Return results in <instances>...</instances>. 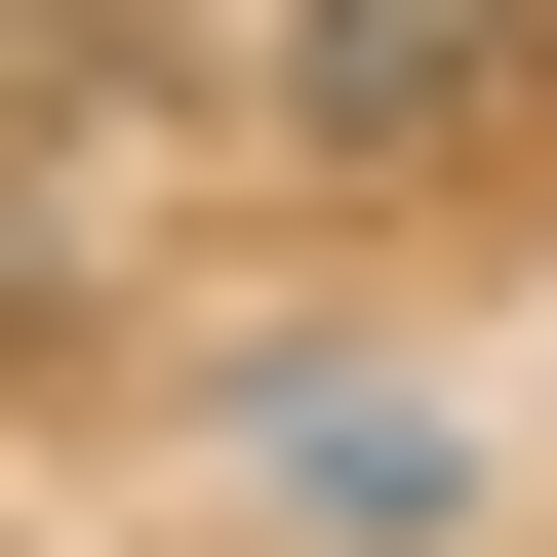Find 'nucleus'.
<instances>
[{
  "label": "nucleus",
  "mask_w": 557,
  "mask_h": 557,
  "mask_svg": "<svg viewBox=\"0 0 557 557\" xmlns=\"http://www.w3.org/2000/svg\"><path fill=\"white\" fill-rule=\"evenodd\" d=\"M278 120H319L359 199H438V160L557 120V0H278Z\"/></svg>",
  "instance_id": "f257e3e1"
},
{
  "label": "nucleus",
  "mask_w": 557,
  "mask_h": 557,
  "mask_svg": "<svg viewBox=\"0 0 557 557\" xmlns=\"http://www.w3.org/2000/svg\"><path fill=\"white\" fill-rule=\"evenodd\" d=\"M239 478H278V518H359V557H438V518H478L438 398H239Z\"/></svg>",
  "instance_id": "f03ea898"
},
{
  "label": "nucleus",
  "mask_w": 557,
  "mask_h": 557,
  "mask_svg": "<svg viewBox=\"0 0 557 557\" xmlns=\"http://www.w3.org/2000/svg\"><path fill=\"white\" fill-rule=\"evenodd\" d=\"M160 40H278V0H160Z\"/></svg>",
  "instance_id": "7ed1b4c3"
}]
</instances>
